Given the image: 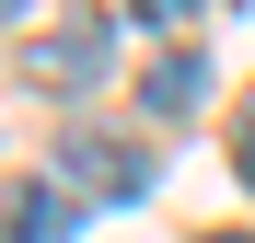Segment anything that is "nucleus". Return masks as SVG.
Masks as SVG:
<instances>
[{
	"label": "nucleus",
	"instance_id": "1",
	"mask_svg": "<svg viewBox=\"0 0 255 243\" xmlns=\"http://www.w3.org/2000/svg\"><path fill=\"white\" fill-rule=\"evenodd\" d=\"M105 58H116L105 12H81V23H58V35H35V47H23V81H35V93H81Z\"/></svg>",
	"mask_w": 255,
	"mask_h": 243
},
{
	"label": "nucleus",
	"instance_id": "2",
	"mask_svg": "<svg viewBox=\"0 0 255 243\" xmlns=\"http://www.w3.org/2000/svg\"><path fill=\"white\" fill-rule=\"evenodd\" d=\"M58 162H70V185H81V209H128V197H151V174H162L151 151H105V139H70Z\"/></svg>",
	"mask_w": 255,
	"mask_h": 243
},
{
	"label": "nucleus",
	"instance_id": "3",
	"mask_svg": "<svg viewBox=\"0 0 255 243\" xmlns=\"http://www.w3.org/2000/svg\"><path fill=\"white\" fill-rule=\"evenodd\" d=\"M0 220H12V243H70V232H81V185H70V174H35V185H12Z\"/></svg>",
	"mask_w": 255,
	"mask_h": 243
},
{
	"label": "nucleus",
	"instance_id": "4",
	"mask_svg": "<svg viewBox=\"0 0 255 243\" xmlns=\"http://www.w3.org/2000/svg\"><path fill=\"white\" fill-rule=\"evenodd\" d=\"M139 104H151V116H186V104H197V58H186V47L151 58V70H139Z\"/></svg>",
	"mask_w": 255,
	"mask_h": 243
},
{
	"label": "nucleus",
	"instance_id": "5",
	"mask_svg": "<svg viewBox=\"0 0 255 243\" xmlns=\"http://www.w3.org/2000/svg\"><path fill=\"white\" fill-rule=\"evenodd\" d=\"M232 174H244V185H255V116H244V139H232Z\"/></svg>",
	"mask_w": 255,
	"mask_h": 243
},
{
	"label": "nucleus",
	"instance_id": "6",
	"mask_svg": "<svg viewBox=\"0 0 255 243\" xmlns=\"http://www.w3.org/2000/svg\"><path fill=\"white\" fill-rule=\"evenodd\" d=\"M139 12H151V23H186V12H197V0H139Z\"/></svg>",
	"mask_w": 255,
	"mask_h": 243
},
{
	"label": "nucleus",
	"instance_id": "7",
	"mask_svg": "<svg viewBox=\"0 0 255 243\" xmlns=\"http://www.w3.org/2000/svg\"><path fill=\"white\" fill-rule=\"evenodd\" d=\"M23 12H35V0H0V23H23Z\"/></svg>",
	"mask_w": 255,
	"mask_h": 243
},
{
	"label": "nucleus",
	"instance_id": "8",
	"mask_svg": "<svg viewBox=\"0 0 255 243\" xmlns=\"http://www.w3.org/2000/svg\"><path fill=\"white\" fill-rule=\"evenodd\" d=\"M209 243H255V232H209Z\"/></svg>",
	"mask_w": 255,
	"mask_h": 243
}]
</instances>
